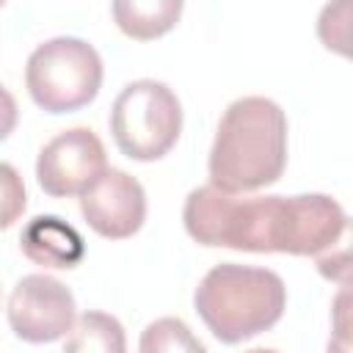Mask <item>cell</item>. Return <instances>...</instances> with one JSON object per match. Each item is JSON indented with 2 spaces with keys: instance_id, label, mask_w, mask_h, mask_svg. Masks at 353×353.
Masks as SVG:
<instances>
[{
  "instance_id": "1",
  "label": "cell",
  "mask_w": 353,
  "mask_h": 353,
  "mask_svg": "<svg viewBox=\"0 0 353 353\" xmlns=\"http://www.w3.org/2000/svg\"><path fill=\"white\" fill-rule=\"evenodd\" d=\"M182 221L188 234L207 248L292 256H317L347 229L345 210L325 193L234 199L212 185L188 193Z\"/></svg>"
},
{
  "instance_id": "2",
  "label": "cell",
  "mask_w": 353,
  "mask_h": 353,
  "mask_svg": "<svg viewBox=\"0 0 353 353\" xmlns=\"http://www.w3.org/2000/svg\"><path fill=\"white\" fill-rule=\"evenodd\" d=\"M287 165V116L268 97L234 99L210 149V185L221 193H248L281 179Z\"/></svg>"
},
{
  "instance_id": "3",
  "label": "cell",
  "mask_w": 353,
  "mask_h": 353,
  "mask_svg": "<svg viewBox=\"0 0 353 353\" xmlns=\"http://www.w3.org/2000/svg\"><path fill=\"white\" fill-rule=\"evenodd\" d=\"M193 303L218 342L237 345L281 320L287 287L268 268L221 262L199 281Z\"/></svg>"
},
{
  "instance_id": "4",
  "label": "cell",
  "mask_w": 353,
  "mask_h": 353,
  "mask_svg": "<svg viewBox=\"0 0 353 353\" xmlns=\"http://www.w3.org/2000/svg\"><path fill=\"white\" fill-rule=\"evenodd\" d=\"M25 85L30 99L52 113H74L94 102L102 85L99 52L74 36H58L39 44L25 66Z\"/></svg>"
},
{
  "instance_id": "5",
  "label": "cell",
  "mask_w": 353,
  "mask_h": 353,
  "mask_svg": "<svg viewBox=\"0 0 353 353\" xmlns=\"http://www.w3.org/2000/svg\"><path fill=\"white\" fill-rule=\"evenodd\" d=\"M110 132L130 160L165 157L182 132V105L160 80H135L121 88L110 110Z\"/></svg>"
},
{
  "instance_id": "6",
  "label": "cell",
  "mask_w": 353,
  "mask_h": 353,
  "mask_svg": "<svg viewBox=\"0 0 353 353\" xmlns=\"http://www.w3.org/2000/svg\"><path fill=\"white\" fill-rule=\"evenodd\" d=\"M8 325L22 342H55L74 325V295L55 276H22L8 298Z\"/></svg>"
},
{
  "instance_id": "7",
  "label": "cell",
  "mask_w": 353,
  "mask_h": 353,
  "mask_svg": "<svg viewBox=\"0 0 353 353\" xmlns=\"http://www.w3.org/2000/svg\"><path fill=\"white\" fill-rule=\"evenodd\" d=\"M108 171L105 146L88 127L58 132L36 160V179L52 199L83 196Z\"/></svg>"
},
{
  "instance_id": "8",
  "label": "cell",
  "mask_w": 353,
  "mask_h": 353,
  "mask_svg": "<svg viewBox=\"0 0 353 353\" xmlns=\"http://www.w3.org/2000/svg\"><path fill=\"white\" fill-rule=\"evenodd\" d=\"M80 212L85 223L105 240L132 237L146 218V193L135 176L121 168H108L83 196Z\"/></svg>"
},
{
  "instance_id": "9",
  "label": "cell",
  "mask_w": 353,
  "mask_h": 353,
  "mask_svg": "<svg viewBox=\"0 0 353 353\" xmlns=\"http://www.w3.org/2000/svg\"><path fill=\"white\" fill-rule=\"evenodd\" d=\"M19 248L33 265L61 270L80 265L85 254L80 232L58 215H36L33 221H28V226L19 234Z\"/></svg>"
},
{
  "instance_id": "10",
  "label": "cell",
  "mask_w": 353,
  "mask_h": 353,
  "mask_svg": "<svg viewBox=\"0 0 353 353\" xmlns=\"http://www.w3.org/2000/svg\"><path fill=\"white\" fill-rule=\"evenodd\" d=\"M110 11L121 33L138 41H152L176 25L182 0H121L113 3Z\"/></svg>"
},
{
  "instance_id": "11",
  "label": "cell",
  "mask_w": 353,
  "mask_h": 353,
  "mask_svg": "<svg viewBox=\"0 0 353 353\" xmlns=\"http://www.w3.org/2000/svg\"><path fill=\"white\" fill-rule=\"evenodd\" d=\"M63 353H127L124 325L105 312H83L63 345Z\"/></svg>"
},
{
  "instance_id": "12",
  "label": "cell",
  "mask_w": 353,
  "mask_h": 353,
  "mask_svg": "<svg viewBox=\"0 0 353 353\" xmlns=\"http://www.w3.org/2000/svg\"><path fill=\"white\" fill-rule=\"evenodd\" d=\"M141 353H207L204 342L179 317H160L141 334Z\"/></svg>"
},
{
  "instance_id": "13",
  "label": "cell",
  "mask_w": 353,
  "mask_h": 353,
  "mask_svg": "<svg viewBox=\"0 0 353 353\" xmlns=\"http://www.w3.org/2000/svg\"><path fill=\"white\" fill-rule=\"evenodd\" d=\"M28 207L25 182L11 163H0V232L14 226Z\"/></svg>"
},
{
  "instance_id": "14",
  "label": "cell",
  "mask_w": 353,
  "mask_h": 353,
  "mask_svg": "<svg viewBox=\"0 0 353 353\" xmlns=\"http://www.w3.org/2000/svg\"><path fill=\"white\" fill-rule=\"evenodd\" d=\"M17 119H19L17 99L11 97V91H8L6 85H0V141H6V138L14 132Z\"/></svg>"
},
{
  "instance_id": "15",
  "label": "cell",
  "mask_w": 353,
  "mask_h": 353,
  "mask_svg": "<svg viewBox=\"0 0 353 353\" xmlns=\"http://www.w3.org/2000/svg\"><path fill=\"white\" fill-rule=\"evenodd\" d=\"M245 353H279V350H270V347H254V350H245Z\"/></svg>"
}]
</instances>
